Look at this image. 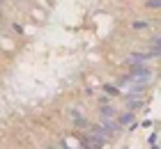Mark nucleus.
Wrapping results in <instances>:
<instances>
[{"instance_id": "nucleus-1", "label": "nucleus", "mask_w": 161, "mask_h": 149, "mask_svg": "<svg viewBox=\"0 0 161 149\" xmlns=\"http://www.w3.org/2000/svg\"><path fill=\"white\" fill-rule=\"evenodd\" d=\"M124 80H127V83H136V85H145V83H150V80H152V71H150L145 64L134 67V69H131V73H129Z\"/></svg>"}, {"instance_id": "nucleus-2", "label": "nucleus", "mask_w": 161, "mask_h": 149, "mask_svg": "<svg viewBox=\"0 0 161 149\" xmlns=\"http://www.w3.org/2000/svg\"><path fill=\"white\" fill-rule=\"evenodd\" d=\"M150 60V55L147 53H134L131 57H127V62L131 64V67H141V64H145Z\"/></svg>"}, {"instance_id": "nucleus-3", "label": "nucleus", "mask_w": 161, "mask_h": 149, "mask_svg": "<svg viewBox=\"0 0 161 149\" xmlns=\"http://www.w3.org/2000/svg\"><path fill=\"white\" fill-rule=\"evenodd\" d=\"M99 129L108 136V133H115V131L120 129V122H115V119H104V124H101Z\"/></svg>"}, {"instance_id": "nucleus-4", "label": "nucleus", "mask_w": 161, "mask_h": 149, "mask_svg": "<svg viewBox=\"0 0 161 149\" xmlns=\"http://www.w3.org/2000/svg\"><path fill=\"white\" fill-rule=\"evenodd\" d=\"M101 117H104V119H113V117H115V108H111V106H108V108H101Z\"/></svg>"}, {"instance_id": "nucleus-5", "label": "nucleus", "mask_w": 161, "mask_h": 149, "mask_svg": "<svg viewBox=\"0 0 161 149\" xmlns=\"http://www.w3.org/2000/svg\"><path fill=\"white\" fill-rule=\"evenodd\" d=\"M71 119H74V122L78 124V126H85L87 122H85V119L83 117H80V113H78V110H71Z\"/></svg>"}, {"instance_id": "nucleus-6", "label": "nucleus", "mask_w": 161, "mask_h": 149, "mask_svg": "<svg viewBox=\"0 0 161 149\" xmlns=\"http://www.w3.org/2000/svg\"><path fill=\"white\" fill-rule=\"evenodd\" d=\"M120 122H122V124H131V122H134V115H131V113H127V115H124V117L120 119Z\"/></svg>"}, {"instance_id": "nucleus-7", "label": "nucleus", "mask_w": 161, "mask_h": 149, "mask_svg": "<svg viewBox=\"0 0 161 149\" xmlns=\"http://www.w3.org/2000/svg\"><path fill=\"white\" fill-rule=\"evenodd\" d=\"M134 28H136V30H141V28H147V21H136V23H134Z\"/></svg>"}, {"instance_id": "nucleus-8", "label": "nucleus", "mask_w": 161, "mask_h": 149, "mask_svg": "<svg viewBox=\"0 0 161 149\" xmlns=\"http://www.w3.org/2000/svg\"><path fill=\"white\" fill-rule=\"evenodd\" d=\"M159 3H161V0H150L147 7H159Z\"/></svg>"}, {"instance_id": "nucleus-9", "label": "nucleus", "mask_w": 161, "mask_h": 149, "mask_svg": "<svg viewBox=\"0 0 161 149\" xmlns=\"http://www.w3.org/2000/svg\"><path fill=\"white\" fill-rule=\"evenodd\" d=\"M0 14H3V9H0Z\"/></svg>"}]
</instances>
